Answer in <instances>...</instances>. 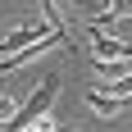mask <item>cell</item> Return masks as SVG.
I'll return each mask as SVG.
<instances>
[{"mask_svg":"<svg viewBox=\"0 0 132 132\" xmlns=\"http://www.w3.org/2000/svg\"><path fill=\"white\" fill-rule=\"evenodd\" d=\"M41 37H50V23H46V18H41V23H18L9 37H0V59H9V55L27 50V46H37Z\"/></svg>","mask_w":132,"mask_h":132,"instance_id":"6da1fadb","label":"cell"},{"mask_svg":"<svg viewBox=\"0 0 132 132\" xmlns=\"http://www.w3.org/2000/svg\"><path fill=\"white\" fill-rule=\"evenodd\" d=\"M14 114H18V100H14V96H0V132H9Z\"/></svg>","mask_w":132,"mask_h":132,"instance_id":"5b68a950","label":"cell"},{"mask_svg":"<svg viewBox=\"0 0 132 132\" xmlns=\"http://www.w3.org/2000/svg\"><path fill=\"white\" fill-rule=\"evenodd\" d=\"M91 32V59L96 64H114V59H132V50L123 46L119 37H105V32H96V27H87Z\"/></svg>","mask_w":132,"mask_h":132,"instance_id":"7a4b0ae2","label":"cell"},{"mask_svg":"<svg viewBox=\"0 0 132 132\" xmlns=\"http://www.w3.org/2000/svg\"><path fill=\"white\" fill-rule=\"evenodd\" d=\"M96 78L105 82H123V78H132V59H114V64H96Z\"/></svg>","mask_w":132,"mask_h":132,"instance_id":"277c9868","label":"cell"},{"mask_svg":"<svg viewBox=\"0 0 132 132\" xmlns=\"http://www.w3.org/2000/svg\"><path fill=\"white\" fill-rule=\"evenodd\" d=\"M59 132H64V128H59Z\"/></svg>","mask_w":132,"mask_h":132,"instance_id":"8992f818","label":"cell"},{"mask_svg":"<svg viewBox=\"0 0 132 132\" xmlns=\"http://www.w3.org/2000/svg\"><path fill=\"white\" fill-rule=\"evenodd\" d=\"M87 109L100 114V119H119L123 109H128V100H109L105 91H87Z\"/></svg>","mask_w":132,"mask_h":132,"instance_id":"3957f363","label":"cell"}]
</instances>
